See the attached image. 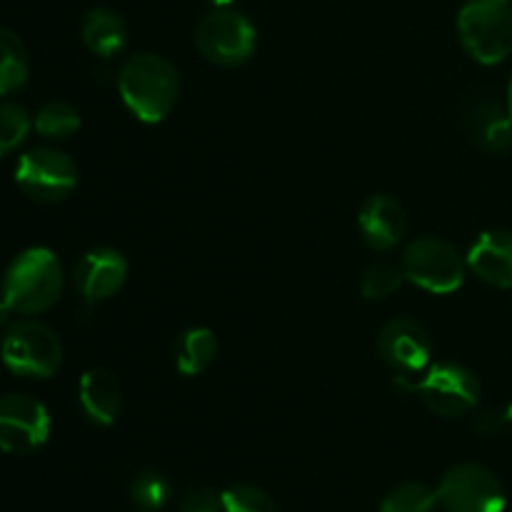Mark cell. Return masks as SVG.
Returning <instances> with one entry per match:
<instances>
[{"mask_svg":"<svg viewBox=\"0 0 512 512\" xmlns=\"http://www.w3.org/2000/svg\"><path fill=\"white\" fill-rule=\"evenodd\" d=\"M180 512H225L223 493L213 488H193L180 500Z\"/></svg>","mask_w":512,"mask_h":512,"instance_id":"484cf974","label":"cell"},{"mask_svg":"<svg viewBox=\"0 0 512 512\" xmlns=\"http://www.w3.org/2000/svg\"><path fill=\"white\" fill-rule=\"evenodd\" d=\"M503 428H508L505 413L483 410V413H478V418H475V430H478L480 435H485V438H493V435H498Z\"/></svg>","mask_w":512,"mask_h":512,"instance_id":"4316f807","label":"cell"},{"mask_svg":"<svg viewBox=\"0 0 512 512\" xmlns=\"http://www.w3.org/2000/svg\"><path fill=\"white\" fill-rule=\"evenodd\" d=\"M465 268H468V260H463L458 248L435 235L415 238L405 248L403 263H400L405 280L435 295L455 293L463 285Z\"/></svg>","mask_w":512,"mask_h":512,"instance_id":"8992f818","label":"cell"},{"mask_svg":"<svg viewBox=\"0 0 512 512\" xmlns=\"http://www.w3.org/2000/svg\"><path fill=\"white\" fill-rule=\"evenodd\" d=\"M30 133V115L23 105L0 100V158L25 143Z\"/></svg>","mask_w":512,"mask_h":512,"instance_id":"7402d4cb","label":"cell"},{"mask_svg":"<svg viewBox=\"0 0 512 512\" xmlns=\"http://www.w3.org/2000/svg\"><path fill=\"white\" fill-rule=\"evenodd\" d=\"M10 315H13V310H10V305L0 298V328H5V325H8Z\"/></svg>","mask_w":512,"mask_h":512,"instance_id":"83f0119b","label":"cell"},{"mask_svg":"<svg viewBox=\"0 0 512 512\" xmlns=\"http://www.w3.org/2000/svg\"><path fill=\"white\" fill-rule=\"evenodd\" d=\"M225 512H278L275 500L263 488L250 483H235L223 490Z\"/></svg>","mask_w":512,"mask_h":512,"instance_id":"cb8c5ba5","label":"cell"},{"mask_svg":"<svg viewBox=\"0 0 512 512\" xmlns=\"http://www.w3.org/2000/svg\"><path fill=\"white\" fill-rule=\"evenodd\" d=\"M28 73L30 60L25 43L10 28H0V95H10L23 88Z\"/></svg>","mask_w":512,"mask_h":512,"instance_id":"d6986e66","label":"cell"},{"mask_svg":"<svg viewBox=\"0 0 512 512\" xmlns=\"http://www.w3.org/2000/svg\"><path fill=\"white\" fill-rule=\"evenodd\" d=\"M438 493L425 483H400L380 503V512H435Z\"/></svg>","mask_w":512,"mask_h":512,"instance_id":"44dd1931","label":"cell"},{"mask_svg":"<svg viewBox=\"0 0 512 512\" xmlns=\"http://www.w3.org/2000/svg\"><path fill=\"white\" fill-rule=\"evenodd\" d=\"M80 35H83V43L90 53L98 55V58H113L128 43V25L118 10L98 5V8L85 13Z\"/></svg>","mask_w":512,"mask_h":512,"instance_id":"e0dca14e","label":"cell"},{"mask_svg":"<svg viewBox=\"0 0 512 512\" xmlns=\"http://www.w3.org/2000/svg\"><path fill=\"white\" fill-rule=\"evenodd\" d=\"M170 495V483L160 473H153V470H145V473L135 475L133 483H130V498L138 508L153 512L163 510L168 505Z\"/></svg>","mask_w":512,"mask_h":512,"instance_id":"603a6c76","label":"cell"},{"mask_svg":"<svg viewBox=\"0 0 512 512\" xmlns=\"http://www.w3.org/2000/svg\"><path fill=\"white\" fill-rule=\"evenodd\" d=\"M435 493L445 512H503L508 505L498 475L475 463L453 465Z\"/></svg>","mask_w":512,"mask_h":512,"instance_id":"ba28073f","label":"cell"},{"mask_svg":"<svg viewBox=\"0 0 512 512\" xmlns=\"http://www.w3.org/2000/svg\"><path fill=\"white\" fill-rule=\"evenodd\" d=\"M50 438V415L25 393L0 395V453L30 455Z\"/></svg>","mask_w":512,"mask_h":512,"instance_id":"30bf717a","label":"cell"},{"mask_svg":"<svg viewBox=\"0 0 512 512\" xmlns=\"http://www.w3.org/2000/svg\"><path fill=\"white\" fill-rule=\"evenodd\" d=\"M218 355V340L210 328H188L175 340V368L183 375L205 373Z\"/></svg>","mask_w":512,"mask_h":512,"instance_id":"ac0fdd59","label":"cell"},{"mask_svg":"<svg viewBox=\"0 0 512 512\" xmlns=\"http://www.w3.org/2000/svg\"><path fill=\"white\" fill-rule=\"evenodd\" d=\"M205 3H210L213 8H228V5H233L235 0H205Z\"/></svg>","mask_w":512,"mask_h":512,"instance_id":"f1b7e54d","label":"cell"},{"mask_svg":"<svg viewBox=\"0 0 512 512\" xmlns=\"http://www.w3.org/2000/svg\"><path fill=\"white\" fill-rule=\"evenodd\" d=\"M0 360L20 378H53L63 365V343L53 328L38 320L10 325L0 343Z\"/></svg>","mask_w":512,"mask_h":512,"instance_id":"5b68a950","label":"cell"},{"mask_svg":"<svg viewBox=\"0 0 512 512\" xmlns=\"http://www.w3.org/2000/svg\"><path fill=\"white\" fill-rule=\"evenodd\" d=\"M63 265L48 248H28L5 268L0 298L18 315L45 313L63 293Z\"/></svg>","mask_w":512,"mask_h":512,"instance_id":"7a4b0ae2","label":"cell"},{"mask_svg":"<svg viewBox=\"0 0 512 512\" xmlns=\"http://www.w3.org/2000/svg\"><path fill=\"white\" fill-rule=\"evenodd\" d=\"M508 108H510V113H512V78H510V88H508Z\"/></svg>","mask_w":512,"mask_h":512,"instance_id":"4dcf8cb0","label":"cell"},{"mask_svg":"<svg viewBox=\"0 0 512 512\" xmlns=\"http://www.w3.org/2000/svg\"><path fill=\"white\" fill-rule=\"evenodd\" d=\"M118 90L125 108L140 123L155 125L168 118L180 98L178 68L155 53L130 55L118 70Z\"/></svg>","mask_w":512,"mask_h":512,"instance_id":"6da1fadb","label":"cell"},{"mask_svg":"<svg viewBox=\"0 0 512 512\" xmlns=\"http://www.w3.org/2000/svg\"><path fill=\"white\" fill-rule=\"evenodd\" d=\"M15 183L38 203H60L78 185V165L58 148H33L20 155Z\"/></svg>","mask_w":512,"mask_h":512,"instance_id":"9c48e42d","label":"cell"},{"mask_svg":"<svg viewBox=\"0 0 512 512\" xmlns=\"http://www.w3.org/2000/svg\"><path fill=\"white\" fill-rule=\"evenodd\" d=\"M195 45L200 55L220 68H238L253 58L258 48L255 25L243 13L230 8H215L195 28Z\"/></svg>","mask_w":512,"mask_h":512,"instance_id":"52a82bcc","label":"cell"},{"mask_svg":"<svg viewBox=\"0 0 512 512\" xmlns=\"http://www.w3.org/2000/svg\"><path fill=\"white\" fill-rule=\"evenodd\" d=\"M33 125L43 138L63 140L80 130V113L68 100H50L35 113Z\"/></svg>","mask_w":512,"mask_h":512,"instance_id":"ffe728a7","label":"cell"},{"mask_svg":"<svg viewBox=\"0 0 512 512\" xmlns=\"http://www.w3.org/2000/svg\"><path fill=\"white\" fill-rule=\"evenodd\" d=\"M360 233L375 250H393L408 233V215L390 195H370L358 215Z\"/></svg>","mask_w":512,"mask_h":512,"instance_id":"4fadbf2b","label":"cell"},{"mask_svg":"<svg viewBox=\"0 0 512 512\" xmlns=\"http://www.w3.org/2000/svg\"><path fill=\"white\" fill-rule=\"evenodd\" d=\"M468 133L475 143L488 153H508L512 150V113L508 105L493 98H483L470 105Z\"/></svg>","mask_w":512,"mask_h":512,"instance_id":"2e32d148","label":"cell"},{"mask_svg":"<svg viewBox=\"0 0 512 512\" xmlns=\"http://www.w3.org/2000/svg\"><path fill=\"white\" fill-rule=\"evenodd\" d=\"M458 38L478 63H503L512 53L510 0H468L458 13Z\"/></svg>","mask_w":512,"mask_h":512,"instance_id":"3957f363","label":"cell"},{"mask_svg":"<svg viewBox=\"0 0 512 512\" xmlns=\"http://www.w3.org/2000/svg\"><path fill=\"white\" fill-rule=\"evenodd\" d=\"M378 350L395 373L403 378H418L428 368L433 343L418 320L393 318L380 328Z\"/></svg>","mask_w":512,"mask_h":512,"instance_id":"8fae6325","label":"cell"},{"mask_svg":"<svg viewBox=\"0 0 512 512\" xmlns=\"http://www.w3.org/2000/svg\"><path fill=\"white\" fill-rule=\"evenodd\" d=\"M468 268L483 283L512 290V230H485L470 248Z\"/></svg>","mask_w":512,"mask_h":512,"instance_id":"5bb4252c","label":"cell"},{"mask_svg":"<svg viewBox=\"0 0 512 512\" xmlns=\"http://www.w3.org/2000/svg\"><path fill=\"white\" fill-rule=\"evenodd\" d=\"M400 388L418 393L425 408L433 410L440 418H463L478 408L480 383L465 365L438 363L423 370V378H403L398 375Z\"/></svg>","mask_w":512,"mask_h":512,"instance_id":"277c9868","label":"cell"},{"mask_svg":"<svg viewBox=\"0 0 512 512\" xmlns=\"http://www.w3.org/2000/svg\"><path fill=\"white\" fill-rule=\"evenodd\" d=\"M505 423H508V428L512 430V405L508 410H505Z\"/></svg>","mask_w":512,"mask_h":512,"instance_id":"f546056e","label":"cell"},{"mask_svg":"<svg viewBox=\"0 0 512 512\" xmlns=\"http://www.w3.org/2000/svg\"><path fill=\"white\" fill-rule=\"evenodd\" d=\"M125 278H128V260L120 250L108 248V245L83 253L73 273L75 288L90 305L113 298L125 285Z\"/></svg>","mask_w":512,"mask_h":512,"instance_id":"7c38bea8","label":"cell"},{"mask_svg":"<svg viewBox=\"0 0 512 512\" xmlns=\"http://www.w3.org/2000/svg\"><path fill=\"white\" fill-rule=\"evenodd\" d=\"M405 275L403 270L395 268L390 263H373L363 273V280H360V293H363L365 300H385L400 290Z\"/></svg>","mask_w":512,"mask_h":512,"instance_id":"d4e9b609","label":"cell"},{"mask_svg":"<svg viewBox=\"0 0 512 512\" xmlns=\"http://www.w3.org/2000/svg\"><path fill=\"white\" fill-rule=\"evenodd\" d=\"M78 400L90 423L103 425V428L113 425L118 420L120 408H123L120 383L108 368L85 370L78 385Z\"/></svg>","mask_w":512,"mask_h":512,"instance_id":"9a60e30c","label":"cell"}]
</instances>
